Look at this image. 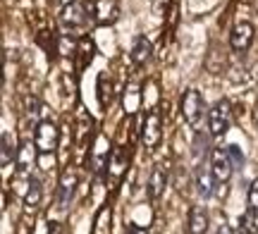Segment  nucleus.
Returning <instances> with one entry per match:
<instances>
[{"mask_svg": "<svg viewBox=\"0 0 258 234\" xmlns=\"http://www.w3.org/2000/svg\"><path fill=\"white\" fill-rule=\"evenodd\" d=\"M160 139H163V115L153 108V110H148L144 124H141V143L148 150H153L160 143Z\"/></svg>", "mask_w": 258, "mask_h": 234, "instance_id": "obj_2", "label": "nucleus"}, {"mask_svg": "<svg viewBox=\"0 0 258 234\" xmlns=\"http://www.w3.org/2000/svg\"><path fill=\"white\" fill-rule=\"evenodd\" d=\"M253 36H256V29H253V24H249V22H239L237 27L232 29V34H230L232 50H237V53L249 50L251 43H253Z\"/></svg>", "mask_w": 258, "mask_h": 234, "instance_id": "obj_9", "label": "nucleus"}, {"mask_svg": "<svg viewBox=\"0 0 258 234\" xmlns=\"http://www.w3.org/2000/svg\"><path fill=\"white\" fill-rule=\"evenodd\" d=\"M139 101H141V96H139V86L137 84H127V89H124V113L127 115L137 113Z\"/></svg>", "mask_w": 258, "mask_h": 234, "instance_id": "obj_20", "label": "nucleus"}, {"mask_svg": "<svg viewBox=\"0 0 258 234\" xmlns=\"http://www.w3.org/2000/svg\"><path fill=\"white\" fill-rule=\"evenodd\" d=\"M17 150L15 148V141L10 136V131H3V153H0V160H3V168H8L10 163L17 160Z\"/></svg>", "mask_w": 258, "mask_h": 234, "instance_id": "obj_18", "label": "nucleus"}, {"mask_svg": "<svg viewBox=\"0 0 258 234\" xmlns=\"http://www.w3.org/2000/svg\"><path fill=\"white\" fill-rule=\"evenodd\" d=\"M227 150H230V158L234 163V168H241L244 165V153L239 150V146H227Z\"/></svg>", "mask_w": 258, "mask_h": 234, "instance_id": "obj_24", "label": "nucleus"}, {"mask_svg": "<svg viewBox=\"0 0 258 234\" xmlns=\"http://www.w3.org/2000/svg\"><path fill=\"white\" fill-rule=\"evenodd\" d=\"M34 143H36L38 153H53L57 148V143H60V131H57L55 122H38L36 131H34Z\"/></svg>", "mask_w": 258, "mask_h": 234, "instance_id": "obj_3", "label": "nucleus"}, {"mask_svg": "<svg viewBox=\"0 0 258 234\" xmlns=\"http://www.w3.org/2000/svg\"><path fill=\"white\" fill-rule=\"evenodd\" d=\"M215 234H234V232H232V227L227 225V222H222V225L218 227V232H215Z\"/></svg>", "mask_w": 258, "mask_h": 234, "instance_id": "obj_25", "label": "nucleus"}, {"mask_svg": "<svg viewBox=\"0 0 258 234\" xmlns=\"http://www.w3.org/2000/svg\"><path fill=\"white\" fill-rule=\"evenodd\" d=\"M98 101H101L103 108H108L112 103V86H110V74L103 72L98 76Z\"/></svg>", "mask_w": 258, "mask_h": 234, "instance_id": "obj_19", "label": "nucleus"}, {"mask_svg": "<svg viewBox=\"0 0 258 234\" xmlns=\"http://www.w3.org/2000/svg\"><path fill=\"white\" fill-rule=\"evenodd\" d=\"M151 50H153L151 41H148L146 36H139L137 41H134V48H132V62H134V65H144L148 57H151Z\"/></svg>", "mask_w": 258, "mask_h": 234, "instance_id": "obj_17", "label": "nucleus"}, {"mask_svg": "<svg viewBox=\"0 0 258 234\" xmlns=\"http://www.w3.org/2000/svg\"><path fill=\"white\" fill-rule=\"evenodd\" d=\"M203 96L196 89H186L182 96V117L186 120L189 127H199L203 117Z\"/></svg>", "mask_w": 258, "mask_h": 234, "instance_id": "obj_5", "label": "nucleus"}, {"mask_svg": "<svg viewBox=\"0 0 258 234\" xmlns=\"http://www.w3.org/2000/svg\"><path fill=\"white\" fill-rule=\"evenodd\" d=\"M93 53H96V46H93L91 38H79L77 41V48H74V55L79 57V69H84L86 65H91L93 60Z\"/></svg>", "mask_w": 258, "mask_h": 234, "instance_id": "obj_16", "label": "nucleus"}, {"mask_svg": "<svg viewBox=\"0 0 258 234\" xmlns=\"http://www.w3.org/2000/svg\"><path fill=\"white\" fill-rule=\"evenodd\" d=\"M215 175H213L211 168H201L199 170V175H196V187H199V194L203 198H211L213 191H215Z\"/></svg>", "mask_w": 258, "mask_h": 234, "instance_id": "obj_14", "label": "nucleus"}, {"mask_svg": "<svg viewBox=\"0 0 258 234\" xmlns=\"http://www.w3.org/2000/svg\"><path fill=\"white\" fill-rule=\"evenodd\" d=\"M211 170L220 184H227L232 179V172H234V163H232V158H230V150L227 148H213Z\"/></svg>", "mask_w": 258, "mask_h": 234, "instance_id": "obj_6", "label": "nucleus"}, {"mask_svg": "<svg viewBox=\"0 0 258 234\" xmlns=\"http://www.w3.org/2000/svg\"><path fill=\"white\" fill-rule=\"evenodd\" d=\"M60 24H62L64 31L70 34H82L86 24H89V15H86V8L82 3H67L60 12Z\"/></svg>", "mask_w": 258, "mask_h": 234, "instance_id": "obj_1", "label": "nucleus"}, {"mask_svg": "<svg viewBox=\"0 0 258 234\" xmlns=\"http://www.w3.org/2000/svg\"><path fill=\"white\" fill-rule=\"evenodd\" d=\"M36 153H38L36 143H31L29 139L19 143L17 160H15V165H17V170H19V175H24V177H31V175H29V170H31V165H34V163L38 160Z\"/></svg>", "mask_w": 258, "mask_h": 234, "instance_id": "obj_10", "label": "nucleus"}, {"mask_svg": "<svg viewBox=\"0 0 258 234\" xmlns=\"http://www.w3.org/2000/svg\"><path fill=\"white\" fill-rule=\"evenodd\" d=\"M232 124V108L227 101H218V103L211 108L208 113V129H211V136H222L227 134Z\"/></svg>", "mask_w": 258, "mask_h": 234, "instance_id": "obj_4", "label": "nucleus"}, {"mask_svg": "<svg viewBox=\"0 0 258 234\" xmlns=\"http://www.w3.org/2000/svg\"><path fill=\"white\" fill-rule=\"evenodd\" d=\"M77 184H79V172L74 168H67L62 175H60V182H57V206L60 208L70 206Z\"/></svg>", "mask_w": 258, "mask_h": 234, "instance_id": "obj_8", "label": "nucleus"}, {"mask_svg": "<svg viewBox=\"0 0 258 234\" xmlns=\"http://www.w3.org/2000/svg\"><path fill=\"white\" fill-rule=\"evenodd\" d=\"M41 201H43V189H41V182L31 177L27 182V191H24V206H27L29 210H34V208L41 206Z\"/></svg>", "mask_w": 258, "mask_h": 234, "instance_id": "obj_15", "label": "nucleus"}, {"mask_svg": "<svg viewBox=\"0 0 258 234\" xmlns=\"http://www.w3.org/2000/svg\"><path fill=\"white\" fill-rule=\"evenodd\" d=\"M48 234H62V227L57 225V222H53V225H50V229H48Z\"/></svg>", "mask_w": 258, "mask_h": 234, "instance_id": "obj_26", "label": "nucleus"}, {"mask_svg": "<svg viewBox=\"0 0 258 234\" xmlns=\"http://www.w3.org/2000/svg\"><path fill=\"white\" fill-rule=\"evenodd\" d=\"M91 15L96 24H112L120 17V0H91Z\"/></svg>", "mask_w": 258, "mask_h": 234, "instance_id": "obj_7", "label": "nucleus"}, {"mask_svg": "<svg viewBox=\"0 0 258 234\" xmlns=\"http://www.w3.org/2000/svg\"><path fill=\"white\" fill-rule=\"evenodd\" d=\"M38 110H41V103H38L36 96H27V115L29 117H38Z\"/></svg>", "mask_w": 258, "mask_h": 234, "instance_id": "obj_23", "label": "nucleus"}, {"mask_svg": "<svg viewBox=\"0 0 258 234\" xmlns=\"http://www.w3.org/2000/svg\"><path fill=\"white\" fill-rule=\"evenodd\" d=\"M208 229V213L203 208L194 206L189 210V222H186V234H206Z\"/></svg>", "mask_w": 258, "mask_h": 234, "instance_id": "obj_13", "label": "nucleus"}, {"mask_svg": "<svg viewBox=\"0 0 258 234\" xmlns=\"http://www.w3.org/2000/svg\"><path fill=\"white\" fill-rule=\"evenodd\" d=\"M239 234H258V222H256V213L253 210L239 215Z\"/></svg>", "mask_w": 258, "mask_h": 234, "instance_id": "obj_21", "label": "nucleus"}, {"mask_svg": "<svg viewBox=\"0 0 258 234\" xmlns=\"http://www.w3.org/2000/svg\"><path fill=\"white\" fill-rule=\"evenodd\" d=\"M165 187H167V172L163 168H153L151 177H148V198L158 201L165 194Z\"/></svg>", "mask_w": 258, "mask_h": 234, "instance_id": "obj_12", "label": "nucleus"}, {"mask_svg": "<svg viewBox=\"0 0 258 234\" xmlns=\"http://www.w3.org/2000/svg\"><path fill=\"white\" fill-rule=\"evenodd\" d=\"M129 234H146V229H141V227H132Z\"/></svg>", "mask_w": 258, "mask_h": 234, "instance_id": "obj_27", "label": "nucleus"}, {"mask_svg": "<svg viewBox=\"0 0 258 234\" xmlns=\"http://www.w3.org/2000/svg\"><path fill=\"white\" fill-rule=\"evenodd\" d=\"M127 165H129V153L124 148H120V146H115L110 153V160H108V172H110V177L117 182V179L124 175Z\"/></svg>", "mask_w": 258, "mask_h": 234, "instance_id": "obj_11", "label": "nucleus"}, {"mask_svg": "<svg viewBox=\"0 0 258 234\" xmlns=\"http://www.w3.org/2000/svg\"><path fill=\"white\" fill-rule=\"evenodd\" d=\"M249 210H253L258 215V177L253 179V184L249 189Z\"/></svg>", "mask_w": 258, "mask_h": 234, "instance_id": "obj_22", "label": "nucleus"}]
</instances>
